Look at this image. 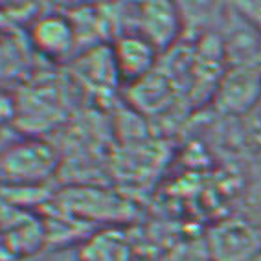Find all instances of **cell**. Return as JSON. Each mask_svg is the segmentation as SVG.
Segmentation results:
<instances>
[{"label": "cell", "instance_id": "4fadbf2b", "mask_svg": "<svg viewBox=\"0 0 261 261\" xmlns=\"http://www.w3.org/2000/svg\"><path fill=\"white\" fill-rule=\"evenodd\" d=\"M24 261H81L77 250L72 247H51L48 250H41L35 256Z\"/></svg>", "mask_w": 261, "mask_h": 261}, {"label": "cell", "instance_id": "6da1fadb", "mask_svg": "<svg viewBox=\"0 0 261 261\" xmlns=\"http://www.w3.org/2000/svg\"><path fill=\"white\" fill-rule=\"evenodd\" d=\"M59 169V153L48 140L28 135L0 151V184L10 190H35Z\"/></svg>", "mask_w": 261, "mask_h": 261}, {"label": "cell", "instance_id": "8fae6325", "mask_svg": "<svg viewBox=\"0 0 261 261\" xmlns=\"http://www.w3.org/2000/svg\"><path fill=\"white\" fill-rule=\"evenodd\" d=\"M130 99L135 107H140L145 112L162 111L173 99V83L168 75L153 70L144 80L130 85Z\"/></svg>", "mask_w": 261, "mask_h": 261}, {"label": "cell", "instance_id": "3957f363", "mask_svg": "<svg viewBox=\"0 0 261 261\" xmlns=\"http://www.w3.org/2000/svg\"><path fill=\"white\" fill-rule=\"evenodd\" d=\"M208 261H252L261 252V233L245 217L217 221L206 232Z\"/></svg>", "mask_w": 261, "mask_h": 261}, {"label": "cell", "instance_id": "7a4b0ae2", "mask_svg": "<svg viewBox=\"0 0 261 261\" xmlns=\"http://www.w3.org/2000/svg\"><path fill=\"white\" fill-rule=\"evenodd\" d=\"M44 221L17 206H0V261H24L44 250Z\"/></svg>", "mask_w": 261, "mask_h": 261}, {"label": "cell", "instance_id": "7c38bea8", "mask_svg": "<svg viewBox=\"0 0 261 261\" xmlns=\"http://www.w3.org/2000/svg\"><path fill=\"white\" fill-rule=\"evenodd\" d=\"M233 8L243 19L250 24L261 35V0H247V2H233Z\"/></svg>", "mask_w": 261, "mask_h": 261}, {"label": "cell", "instance_id": "2e32d148", "mask_svg": "<svg viewBox=\"0 0 261 261\" xmlns=\"http://www.w3.org/2000/svg\"><path fill=\"white\" fill-rule=\"evenodd\" d=\"M252 261H261V252H259V254H257V256L254 257V259H252Z\"/></svg>", "mask_w": 261, "mask_h": 261}, {"label": "cell", "instance_id": "8992f818", "mask_svg": "<svg viewBox=\"0 0 261 261\" xmlns=\"http://www.w3.org/2000/svg\"><path fill=\"white\" fill-rule=\"evenodd\" d=\"M261 96V68L228 66L215 87L214 103L224 114L245 116Z\"/></svg>", "mask_w": 261, "mask_h": 261}, {"label": "cell", "instance_id": "9c48e42d", "mask_svg": "<svg viewBox=\"0 0 261 261\" xmlns=\"http://www.w3.org/2000/svg\"><path fill=\"white\" fill-rule=\"evenodd\" d=\"M75 250L81 261H135L129 236L118 226L94 230Z\"/></svg>", "mask_w": 261, "mask_h": 261}, {"label": "cell", "instance_id": "30bf717a", "mask_svg": "<svg viewBox=\"0 0 261 261\" xmlns=\"http://www.w3.org/2000/svg\"><path fill=\"white\" fill-rule=\"evenodd\" d=\"M74 66L75 75L90 89H94V92L107 94L120 83L116 65L112 59V50L103 44H96L90 50L83 51L80 59H75Z\"/></svg>", "mask_w": 261, "mask_h": 261}, {"label": "cell", "instance_id": "5b68a950", "mask_svg": "<svg viewBox=\"0 0 261 261\" xmlns=\"http://www.w3.org/2000/svg\"><path fill=\"white\" fill-rule=\"evenodd\" d=\"M57 212L83 224H92L96 221H120L127 215L125 202L107 191L92 188H74L61 193L57 201Z\"/></svg>", "mask_w": 261, "mask_h": 261}, {"label": "cell", "instance_id": "ba28073f", "mask_svg": "<svg viewBox=\"0 0 261 261\" xmlns=\"http://www.w3.org/2000/svg\"><path fill=\"white\" fill-rule=\"evenodd\" d=\"M111 50L120 83L129 87L149 75L160 56L156 48L136 32H127L114 37Z\"/></svg>", "mask_w": 261, "mask_h": 261}, {"label": "cell", "instance_id": "5bb4252c", "mask_svg": "<svg viewBox=\"0 0 261 261\" xmlns=\"http://www.w3.org/2000/svg\"><path fill=\"white\" fill-rule=\"evenodd\" d=\"M17 118V98L0 85V129L13 123Z\"/></svg>", "mask_w": 261, "mask_h": 261}, {"label": "cell", "instance_id": "277c9868", "mask_svg": "<svg viewBox=\"0 0 261 261\" xmlns=\"http://www.w3.org/2000/svg\"><path fill=\"white\" fill-rule=\"evenodd\" d=\"M151 42L159 54L169 50L184 32V20L178 4L144 2L133 6V30Z\"/></svg>", "mask_w": 261, "mask_h": 261}, {"label": "cell", "instance_id": "9a60e30c", "mask_svg": "<svg viewBox=\"0 0 261 261\" xmlns=\"http://www.w3.org/2000/svg\"><path fill=\"white\" fill-rule=\"evenodd\" d=\"M245 120H247V133L252 140L256 142L261 147V96L257 99V103L250 109L248 114H245Z\"/></svg>", "mask_w": 261, "mask_h": 261}, {"label": "cell", "instance_id": "52a82bcc", "mask_svg": "<svg viewBox=\"0 0 261 261\" xmlns=\"http://www.w3.org/2000/svg\"><path fill=\"white\" fill-rule=\"evenodd\" d=\"M32 46L50 61L70 57L80 44V35L72 17L63 13H48L37 17L30 28Z\"/></svg>", "mask_w": 261, "mask_h": 261}]
</instances>
